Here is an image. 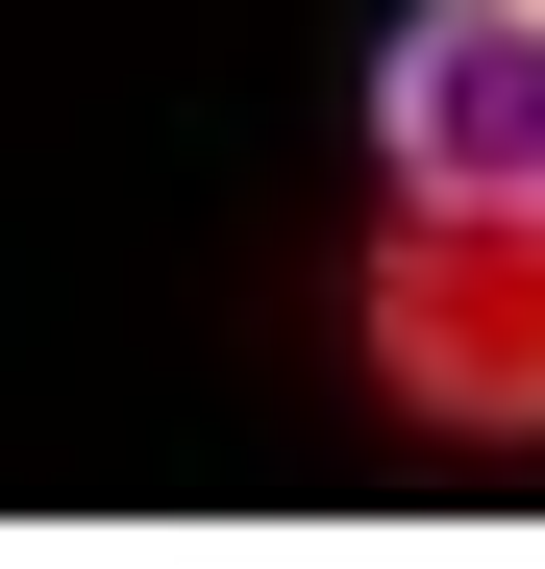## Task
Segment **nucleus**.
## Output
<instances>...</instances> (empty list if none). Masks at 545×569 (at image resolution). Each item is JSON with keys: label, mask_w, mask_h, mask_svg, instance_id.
Here are the masks:
<instances>
[{"label": "nucleus", "mask_w": 545, "mask_h": 569, "mask_svg": "<svg viewBox=\"0 0 545 569\" xmlns=\"http://www.w3.org/2000/svg\"><path fill=\"white\" fill-rule=\"evenodd\" d=\"M347 347H373L397 421H446V446H545V199H397Z\"/></svg>", "instance_id": "nucleus-1"}, {"label": "nucleus", "mask_w": 545, "mask_h": 569, "mask_svg": "<svg viewBox=\"0 0 545 569\" xmlns=\"http://www.w3.org/2000/svg\"><path fill=\"white\" fill-rule=\"evenodd\" d=\"M373 173L397 199H545V0L373 26Z\"/></svg>", "instance_id": "nucleus-2"}]
</instances>
